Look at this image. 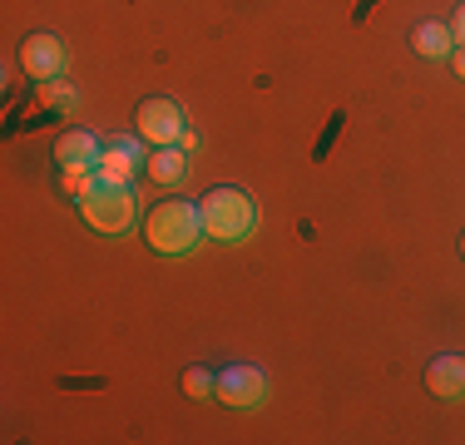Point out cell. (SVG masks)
Listing matches in <instances>:
<instances>
[{
	"label": "cell",
	"mask_w": 465,
	"mask_h": 445,
	"mask_svg": "<svg viewBox=\"0 0 465 445\" xmlns=\"http://www.w3.org/2000/svg\"><path fill=\"white\" fill-rule=\"evenodd\" d=\"M203 238H208L203 213H198V203H188V198H159V203L149 208V218H143V242H149L159 258H183V252H193Z\"/></svg>",
	"instance_id": "1"
},
{
	"label": "cell",
	"mask_w": 465,
	"mask_h": 445,
	"mask_svg": "<svg viewBox=\"0 0 465 445\" xmlns=\"http://www.w3.org/2000/svg\"><path fill=\"white\" fill-rule=\"evenodd\" d=\"M64 64H70V50H64L60 35H50V30H30L25 40H20V70L30 74V80H60Z\"/></svg>",
	"instance_id": "5"
},
{
	"label": "cell",
	"mask_w": 465,
	"mask_h": 445,
	"mask_svg": "<svg viewBox=\"0 0 465 445\" xmlns=\"http://www.w3.org/2000/svg\"><path fill=\"white\" fill-rule=\"evenodd\" d=\"M99 188V169H60V193L74 198V203H84Z\"/></svg>",
	"instance_id": "13"
},
{
	"label": "cell",
	"mask_w": 465,
	"mask_h": 445,
	"mask_svg": "<svg viewBox=\"0 0 465 445\" xmlns=\"http://www.w3.org/2000/svg\"><path fill=\"white\" fill-rule=\"evenodd\" d=\"M411 50L420 60H450V50H456V35H450V25H440V20H420L411 30Z\"/></svg>",
	"instance_id": "11"
},
{
	"label": "cell",
	"mask_w": 465,
	"mask_h": 445,
	"mask_svg": "<svg viewBox=\"0 0 465 445\" xmlns=\"http://www.w3.org/2000/svg\"><path fill=\"white\" fill-rule=\"evenodd\" d=\"M179 386L188 400H218V371H208V366H188L179 376Z\"/></svg>",
	"instance_id": "12"
},
{
	"label": "cell",
	"mask_w": 465,
	"mask_h": 445,
	"mask_svg": "<svg viewBox=\"0 0 465 445\" xmlns=\"http://www.w3.org/2000/svg\"><path fill=\"white\" fill-rule=\"evenodd\" d=\"M134 124H139V139L149 143V149H163V143H183V134H188V119H183V109L173 104V99H163V94H153V99H139V109H134Z\"/></svg>",
	"instance_id": "4"
},
{
	"label": "cell",
	"mask_w": 465,
	"mask_h": 445,
	"mask_svg": "<svg viewBox=\"0 0 465 445\" xmlns=\"http://www.w3.org/2000/svg\"><path fill=\"white\" fill-rule=\"evenodd\" d=\"M143 159H149V149L139 139H109L104 159H99V178L104 183H134V173H143Z\"/></svg>",
	"instance_id": "7"
},
{
	"label": "cell",
	"mask_w": 465,
	"mask_h": 445,
	"mask_svg": "<svg viewBox=\"0 0 465 445\" xmlns=\"http://www.w3.org/2000/svg\"><path fill=\"white\" fill-rule=\"evenodd\" d=\"M450 70H456V80H465V44L450 50Z\"/></svg>",
	"instance_id": "16"
},
{
	"label": "cell",
	"mask_w": 465,
	"mask_h": 445,
	"mask_svg": "<svg viewBox=\"0 0 465 445\" xmlns=\"http://www.w3.org/2000/svg\"><path fill=\"white\" fill-rule=\"evenodd\" d=\"M80 218L90 222L94 232H104V238H119V232H129V228H134V218H139L134 183H104V178H99V188L80 203Z\"/></svg>",
	"instance_id": "3"
},
{
	"label": "cell",
	"mask_w": 465,
	"mask_h": 445,
	"mask_svg": "<svg viewBox=\"0 0 465 445\" xmlns=\"http://www.w3.org/2000/svg\"><path fill=\"white\" fill-rule=\"evenodd\" d=\"M198 213H203V232L213 242H248L252 228H258V203H252L248 188L238 183H218L198 198Z\"/></svg>",
	"instance_id": "2"
},
{
	"label": "cell",
	"mask_w": 465,
	"mask_h": 445,
	"mask_svg": "<svg viewBox=\"0 0 465 445\" xmlns=\"http://www.w3.org/2000/svg\"><path fill=\"white\" fill-rule=\"evenodd\" d=\"M99 159H104V143L90 129H64L54 139V163L60 169H99Z\"/></svg>",
	"instance_id": "9"
},
{
	"label": "cell",
	"mask_w": 465,
	"mask_h": 445,
	"mask_svg": "<svg viewBox=\"0 0 465 445\" xmlns=\"http://www.w3.org/2000/svg\"><path fill=\"white\" fill-rule=\"evenodd\" d=\"M450 35H456V44H465V0L456 5V15H450Z\"/></svg>",
	"instance_id": "15"
},
{
	"label": "cell",
	"mask_w": 465,
	"mask_h": 445,
	"mask_svg": "<svg viewBox=\"0 0 465 445\" xmlns=\"http://www.w3.org/2000/svg\"><path fill=\"white\" fill-rule=\"evenodd\" d=\"M143 173H149V183L159 188H179L188 178V149L183 143H163V149H149V159H143Z\"/></svg>",
	"instance_id": "10"
},
{
	"label": "cell",
	"mask_w": 465,
	"mask_h": 445,
	"mask_svg": "<svg viewBox=\"0 0 465 445\" xmlns=\"http://www.w3.org/2000/svg\"><path fill=\"white\" fill-rule=\"evenodd\" d=\"M426 391L436 400H465V356L440 351L426 361Z\"/></svg>",
	"instance_id": "8"
},
{
	"label": "cell",
	"mask_w": 465,
	"mask_h": 445,
	"mask_svg": "<svg viewBox=\"0 0 465 445\" xmlns=\"http://www.w3.org/2000/svg\"><path fill=\"white\" fill-rule=\"evenodd\" d=\"M218 400L232 410H252V406H262L268 400V376L258 371V366H223L218 371Z\"/></svg>",
	"instance_id": "6"
},
{
	"label": "cell",
	"mask_w": 465,
	"mask_h": 445,
	"mask_svg": "<svg viewBox=\"0 0 465 445\" xmlns=\"http://www.w3.org/2000/svg\"><path fill=\"white\" fill-rule=\"evenodd\" d=\"M460 258H465V232H460Z\"/></svg>",
	"instance_id": "17"
},
{
	"label": "cell",
	"mask_w": 465,
	"mask_h": 445,
	"mask_svg": "<svg viewBox=\"0 0 465 445\" xmlns=\"http://www.w3.org/2000/svg\"><path fill=\"white\" fill-rule=\"evenodd\" d=\"M40 104H45V109H64V114H70V109L80 104V94H74V84H64V80H40Z\"/></svg>",
	"instance_id": "14"
}]
</instances>
